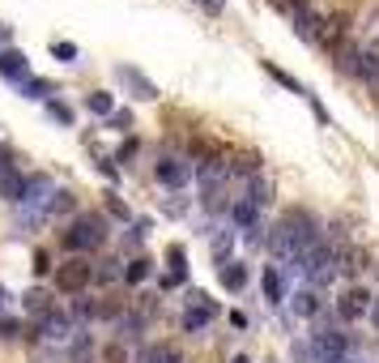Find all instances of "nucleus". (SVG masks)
<instances>
[{
  "mask_svg": "<svg viewBox=\"0 0 379 363\" xmlns=\"http://www.w3.org/2000/svg\"><path fill=\"white\" fill-rule=\"evenodd\" d=\"M5 308H9V295H5V286H0V312H5Z\"/></svg>",
  "mask_w": 379,
  "mask_h": 363,
  "instance_id": "obj_34",
  "label": "nucleus"
},
{
  "mask_svg": "<svg viewBox=\"0 0 379 363\" xmlns=\"http://www.w3.org/2000/svg\"><path fill=\"white\" fill-rule=\"evenodd\" d=\"M0 197L13 201V205H22V197H26V176H18L13 167H0Z\"/></svg>",
  "mask_w": 379,
  "mask_h": 363,
  "instance_id": "obj_11",
  "label": "nucleus"
},
{
  "mask_svg": "<svg viewBox=\"0 0 379 363\" xmlns=\"http://www.w3.org/2000/svg\"><path fill=\"white\" fill-rule=\"evenodd\" d=\"M235 363H247V359H243V355H239V359H235Z\"/></svg>",
  "mask_w": 379,
  "mask_h": 363,
  "instance_id": "obj_36",
  "label": "nucleus"
},
{
  "mask_svg": "<svg viewBox=\"0 0 379 363\" xmlns=\"http://www.w3.org/2000/svg\"><path fill=\"white\" fill-rule=\"evenodd\" d=\"M0 73H5L9 81H26V56L18 47H9V51H0Z\"/></svg>",
  "mask_w": 379,
  "mask_h": 363,
  "instance_id": "obj_12",
  "label": "nucleus"
},
{
  "mask_svg": "<svg viewBox=\"0 0 379 363\" xmlns=\"http://www.w3.org/2000/svg\"><path fill=\"white\" fill-rule=\"evenodd\" d=\"M51 197H56V184H51L47 176H30L26 180V197H22V205H30V210H51Z\"/></svg>",
  "mask_w": 379,
  "mask_h": 363,
  "instance_id": "obj_7",
  "label": "nucleus"
},
{
  "mask_svg": "<svg viewBox=\"0 0 379 363\" xmlns=\"http://www.w3.org/2000/svg\"><path fill=\"white\" fill-rule=\"evenodd\" d=\"M47 116L56 120V124H73V112L64 107V103H47Z\"/></svg>",
  "mask_w": 379,
  "mask_h": 363,
  "instance_id": "obj_26",
  "label": "nucleus"
},
{
  "mask_svg": "<svg viewBox=\"0 0 379 363\" xmlns=\"http://www.w3.org/2000/svg\"><path fill=\"white\" fill-rule=\"evenodd\" d=\"M341 363H358V359H341Z\"/></svg>",
  "mask_w": 379,
  "mask_h": 363,
  "instance_id": "obj_37",
  "label": "nucleus"
},
{
  "mask_svg": "<svg viewBox=\"0 0 379 363\" xmlns=\"http://www.w3.org/2000/svg\"><path fill=\"white\" fill-rule=\"evenodd\" d=\"M141 363H179V350L175 346H149L141 355Z\"/></svg>",
  "mask_w": 379,
  "mask_h": 363,
  "instance_id": "obj_20",
  "label": "nucleus"
},
{
  "mask_svg": "<svg viewBox=\"0 0 379 363\" xmlns=\"http://www.w3.org/2000/svg\"><path fill=\"white\" fill-rule=\"evenodd\" d=\"M294 26H298V34H303V39H324V18H319V13H311V9H298Z\"/></svg>",
  "mask_w": 379,
  "mask_h": 363,
  "instance_id": "obj_16",
  "label": "nucleus"
},
{
  "mask_svg": "<svg viewBox=\"0 0 379 363\" xmlns=\"http://www.w3.org/2000/svg\"><path fill=\"white\" fill-rule=\"evenodd\" d=\"M153 176H158V184H167V188H184L192 180V167H188V159H179V154H162Z\"/></svg>",
  "mask_w": 379,
  "mask_h": 363,
  "instance_id": "obj_4",
  "label": "nucleus"
},
{
  "mask_svg": "<svg viewBox=\"0 0 379 363\" xmlns=\"http://www.w3.org/2000/svg\"><path fill=\"white\" fill-rule=\"evenodd\" d=\"M243 201H251L256 210H264V205L273 201V184H268L264 176H251V184H247V197H243Z\"/></svg>",
  "mask_w": 379,
  "mask_h": 363,
  "instance_id": "obj_14",
  "label": "nucleus"
},
{
  "mask_svg": "<svg viewBox=\"0 0 379 363\" xmlns=\"http://www.w3.org/2000/svg\"><path fill=\"white\" fill-rule=\"evenodd\" d=\"M294 312L298 317H315L319 312V291L315 286H298L294 291Z\"/></svg>",
  "mask_w": 379,
  "mask_h": 363,
  "instance_id": "obj_15",
  "label": "nucleus"
},
{
  "mask_svg": "<svg viewBox=\"0 0 379 363\" xmlns=\"http://www.w3.org/2000/svg\"><path fill=\"white\" fill-rule=\"evenodd\" d=\"M337 270H341L345 278H358V274H366V270H371V252H366V248H358V244L341 248V252H337Z\"/></svg>",
  "mask_w": 379,
  "mask_h": 363,
  "instance_id": "obj_8",
  "label": "nucleus"
},
{
  "mask_svg": "<svg viewBox=\"0 0 379 363\" xmlns=\"http://www.w3.org/2000/svg\"><path fill=\"white\" fill-rule=\"evenodd\" d=\"M230 239H235V231H226V235H218V239H213V256H218L222 265H226V252H230Z\"/></svg>",
  "mask_w": 379,
  "mask_h": 363,
  "instance_id": "obj_27",
  "label": "nucleus"
},
{
  "mask_svg": "<svg viewBox=\"0 0 379 363\" xmlns=\"http://www.w3.org/2000/svg\"><path fill=\"white\" fill-rule=\"evenodd\" d=\"M116 265H120V261H106V265L98 270V282H116V278H120V270H116Z\"/></svg>",
  "mask_w": 379,
  "mask_h": 363,
  "instance_id": "obj_29",
  "label": "nucleus"
},
{
  "mask_svg": "<svg viewBox=\"0 0 379 363\" xmlns=\"http://www.w3.org/2000/svg\"><path fill=\"white\" fill-rule=\"evenodd\" d=\"M51 51H56V56H60V60H73V56H77V47H73V43H56V47H51Z\"/></svg>",
  "mask_w": 379,
  "mask_h": 363,
  "instance_id": "obj_30",
  "label": "nucleus"
},
{
  "mask_svg": "<svg viewBox=\"0 0 379 363\" xmlns=\"http://www.w3.org/2000/svg\"><path fill=\"white\" fill-rule=\"evenodd\" d=\"M268 73H273V77H277V81H282V86H290V90H294V94H307V90H303V86H298V81H294V77H290V73H282V69H277V65H268Z\"/></svg>",
  "mask_w": 379,
  "mask_h": 363,
  "instance_id": "obj_28",
  "label": "nucleus"
},
{
  "mask_svg": "<svg viewBox=\"0 0 379 363\" xmlns=\"http://www.w3.org/2000/svg\"><path fill=\"white\" fill-rule=\"evenodd\" d=\"M213 312H218V308H213L205 295H192V308L184 312V329H188V334H200V329L213 321Z\"/></svg>",
  "mask_w": 379,
  "mask_h": 363,
  "instance_id": "obj_9",
  "label": "nucleus"
},
{
  "mask_svg": "<svg viewBox=\"0 0 379 363\" xmlns=\"http://www.w3.org/2000/svg\"><path fill=\"white\" fill-rule=\"evenodd\" d=\"M243 282H247V270H243L239 261H226V265H222V286H226V291H243Z\"/></svg>",
  "mask_w": 379,
  "mask_h": 363,
  "instance_id": "obj_19",
  "label": "nucleus"
},
{
  "mask_svg": "<svg viewBox=\"0 0 379 363\" xmlns=\"http://www.w3.org/2000/svg\"><path fill=\"white\" fill-rule=\"evenodd\" d=\"M120 77H128V81H132V86L141 90V98H158V90H153V86H149V81H145V77H141L137 69H120Z\"/></svg>",
  "mask_w": 379,
  "mask_h": 363,
  "instance_id": "obj_23",
  "label": "nucleus"
},
{
  "mask_svg": "<svg viewBox=\"0 0 379 363\" xmlns=\"http://www.w3.org/2000/svg\"><path fill=\"white\" fill-rule=\"evenodd\" d=\"M256 214H260V210H256L251 201L235 197V205H230V223H235V227H247V231H251V227H256Z\"/></svg>",
  "mask_w": 379,
  "mask_h": 363,
  "instance_id": "obj_17",
  "label": "nucleus"
},
{
  "mask_svg": "<svg viewBox=\"0 0 379 363\" xmlns=\"http://www.w3.org/2000/svg\"><path fill=\"white\" fill-rule=\"evenodd\" d=\"M56 94V86L43 81V77H26V98H51Z\"/></svg>",
  "mask_w": 379,
  "mask_h": 363,
  "instance_id": "obj_22",
  "label": "nucleus"
},
{
  "mask_svg": "<svg viewBox=\"0 0 379 363\" xmlns=\"http://www.w3.org/2000/svg\"><path fill=\"white\" fill-rule=\"evenodd\" d=\"M124 278H128V282H145V278H149V261H145V256H137V261L124 270Z\"/></svg>",
  "mask_w": 379,
  "mask_h": 363,
  "instance_id": "obj_24",
  "label": "nucleus"
},
{
  "mask_svg": "<svg viewBox=\"0 0 379 363\" xmlns=\"http://www.w3.org/2000/svg\"><path fill=\"white\" fill-rule=\"evenodd\" d=\"M260 286H264V299H268V308H277V303H282V295H286V274H282L277 265H264V278H260Z\"/></svg>",
  "mask_w": 379,
  "mask_h": 363,
  "instance_id": "obj_10",
  "label": "nucleus"
},
{
  "mask_svg": "<svg viewBox=\"0 0 379 363\" xmlns=\"http://www.w3.org/2000/svg\"><path fill=\"white\" fill-rule=\"evenodd\" d=\"M106 359H111V363H128V355H124V346H106Z\"/></svg>",
  "mask_w": 379,
  "mask_h": 363,
  "instance_id": "obj_31",
  "label": "nucleus"
},
{
  "mask_svg": "<svg viewBox=\"0 0 379 363\" xmlns=\"http://www.w3.org/2000/svg\"><path fill=\"white\" fill-rule=\"evenodd\" d=\"M371 308H375V299H371V291H362V286H354V291H345V295L337 299V312H341L345 321L371 317Z\"/></svg>",
  "mask_w": 379,
  "mask_h": 363,
  "instance_id": "obj_6",
  "label": "nucleus"
},
{
  "mask_svg": "<svg viewBox=\"0 0 379 363\" xmlns=\"http://www.w3.org/2000/svg\"><path fill=\"white\" fill-rule=\"evenodd\" d=\"M311 350H315L324 363H341V359H350V338L337 334V329H315Z\"/></svg>",
  "mask_w": 379,
  "mask_h": 363,
  "instance_id": "obj_3",
  "label": "nucleus"
},
{
  "mask_svg": "<svg viewBox=\"0 0 379 363\" xmlns=\"http://www.w3.org/2000/svg\"><path fill=\"white\" fill-rule=\"evenodd\" d=\"M64 210H73V192L56 188V197H51V210H47V214H64Z\"/></svg>",
  "mask_w": 379,
  "mask_h": 363,
  "instance_id": "obj_25",
  "label": "nucleus"
},
{
  "mask_svg": "<svg viewBox=\"0 0 379 363\" xmlns=\"http://www.w3.org/2000/svg\"><path fill=\"white\" fill-rule=\"evenodd\" d=\"M90 282H94V265L81 261V256H69V261L56 270V286H60L64 295H77V291H85Z\"/></svg>",
  "mask_w": 379,
  "mask_h": 363,
  "instance_id": "obj_2",
  "label": "nucleus"
},
{
  "mask_svg": "<svg viewBox=\"0 0 379 363\" xmlns=\"http://www.w3.org/2000/svg\"><path fill=\"white\" fill-rule=\"evenodd\" d=\"M26 312H34V317H47V312H56V308H51L47 291H30V295H26Z\"/></svg>",
  "mask_w": 379,
  "mask_h": 363,
  "instance_id": "obj_21",
  "label": "nucleus"
},
{
  "mask_svg": "<svg viewBox=\"0 0 379 363\" xmlns=\"http://www.w3.org/2000/svg\"><path fill=\"white\" fill-rule=\"evenodd\" d=\"M43 334L56 338V342L73 338V317H64V312H47V317H43Z\"/></svg>",
  "mask_w": 379,
  "mask_h": 363,
  "instance_id": "obj_13",
  "label": "nucleus"
},
{
  "mask_svg": "<svg viewBox=\"0 0 379 363\" xmlns=\"http://www.w3.org/2000/svg\"><path fill=\"white\" fill-rule=\"evenodd\" d=\"M200 5H205L209 13H222V0H200Z\"/></svg>",
  "mask_w": 379,
  "mask_h": 363,
  "instance_id": "obj_33",
  "label": "nucleus"
},
{
  "mask_svg": "<svg viewBox=\"0 0 379 363\" xmlns=\"http://www.w3.org/2000/svg\"><path fill=\"white\" fill-rule=\"evenodd\" d=\"M102 239H106V218H102V214H77L73 227L64 231V248H69V252L98 248Z\"/></svg>",
  "mask_w": 379,
  "mask_h": 363,
  "instance_id": "obj_1",
  "label": "nucleus"
},
{
  "mask_svg": "<svg viewBox=\"0 0 379 363\" xmlns=\"http://www.w3.org/2000/svg\"><path fill=\"white\" fill-rule=\"evenodd\" d=\"M85 107H90L94 116H116V103H111V94H106V90L85 94Z\"/></svg>",
  "mask_w": 379,
  "mask_h": 363,
  "instance_id": "obj_18",
  "label": "nucleus"
},
{
  "mask_svg": "<svg viewBox=\"0 0 379 363\" xmlns=\"http://www.w3.org/2000/svg\"><path fill=\"white\" fill-rule=\"evenodd\" d=\"M106 210H111V214H116V218H128V210H124V205H120V201H116V197H111V201H106Z\"/></svg>",
  "mask_w": 379,
  "mask_h": 363,
  "instance_id": "obj_32",
  "label": "nucleus"
},
{
  "mask_svg": "<svg viewBox=\"0 0 379 363\" xmlns=\"http://www.w3.org/2000/svg\"><path fill=\"white\" fill-rule=\"evenodd\" d=\"M294 5H298V9H307V0H294Z\"/></svg>",
  "mask_w": 379,
  "mask_h": 363,
  "instance_id": "obj_35",
  "label": "nucleus"
},
{
  "mask_svg": "<svg viewBox=\"0 0 379 363\" xmlns=\"http://www.w3.org/2000/svg\"><path fill=\"white\" fill-rule=\"evenodd\" d=\"M235 171V163L226 159V154H213V159L200 163V192H218L226 184V176Z\"/></svg>",
  "mask_w": 379,
  "mask_h": 363,
  "instance_id": "obj_5",
  "label": "nucleus"
}]
</instances>
